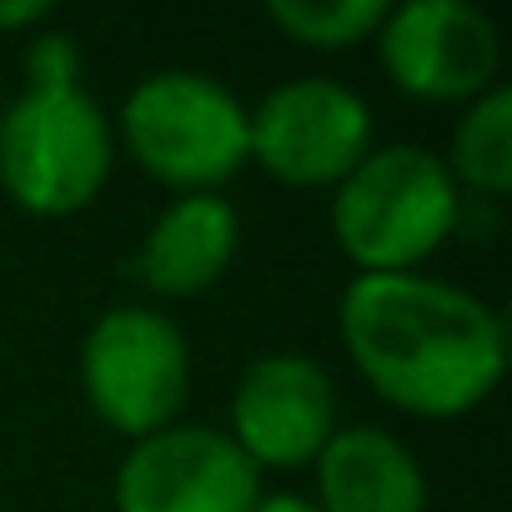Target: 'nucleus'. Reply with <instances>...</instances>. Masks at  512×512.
<instances>
[{"label":"nucleus","instance_id":"1","mask_svg":"<svg viewBox=\"0 0 512 512\" xmlns=\"http://www.w3.org/2000/svg\"><path fill=\"white\" fill-rule=\"evenodd\" d=\"M337 337L357 377L422 422L477 412L507 372V317L432 272L352 277L337 297Z\"/></svg>","mask_w":512,"mask_h":512},{"label":"nucleus","instance_id":"2","mask_svg":"<svg viewBox=\"0 0 512 512\" xmlns=\"http://www.w3.org/2000/svg\"><path fill=\"white\" fill-rule=\"evenodd\" d=\"M462 191L442 151L417 141L372 146L327 201V231L352 262V277L427 272V262L462 226Z\"/></svg>","mask_w":512,"mask_h":512},{"label":"nucleus","instance_id":"3","mask_svg":"<svg viewBox=\"0 0 512 512\" xmlns=\"http://www.w3.org/2000/svg\"><path fill=\"white\" fill-rule=\"evenodd\" d=\"M116 151L171 196L221 191L251 166L246 101L211 71L166 66L141 76L111 121Z\"/></svg>","mask_w":512,"mask_h":512},{"label":"nucleus","instance_id":"4","mask_svg":"<svg viewBox=\"0 0 512 512\" xmlns=\"http://www.w3.org/2000/svg\"><path fill=\"white\" fill-rule=\"evenodd\" d=\"M106 106L71 86H21L0 106V191L36 221H66L101 201L116 171Z\"/></svg>","mask_w":512,"mask_h":512},{"label":"nucleus","instance_id":"5","mask_svg":"<svg viewBox=\"0 0 512 512\" xmlns=\"http://www.w3.org/2000/svg\"><path fill=\"white\" fill-rule=\"evenodd\" d=\"M76 372L91 417L126 442L181 422L191 402V342L151 302L106 307L81 337Z\"/></svg>","mask_w":512,"mask_h":512},{"label":"nucleus","instance_id":"6","mask_svg":"<svg viewBox=\"0 0 512 512\" xmlns=\"http://www.w3.org/2000/svg\"><path fill=\"white\" fill-rule=\"evenodd\" d=\"M251 166L292 191H332L372 146L377 121L362 91L337 76H292L246 106Z\"/></svg>","mask_w":512,"mask_h":512},{"label":"nucleus","instance_id":"7","mask_svg":"<svg viewBox=\"0 0 512 512\" xmlns=\"http://www.w3.org/2000/svg\"><path fill=\"white\" fill-rule=\"evenodd\" d=\"M342 427V392L327 362L282 347L251 357L226 397V437L256 472H302Z\"/></svg>","mask_w":512,"mask_h":512},{"label":"nucleus","instance_id":"8","mask_svg":"<svg viewBox=\"0 0 512 512\" xmlns=\"http://www.w3.org/2000/svg\"><path fill=\"white\" fill-rule=\"evenodd\" d=\"M372 46L387 81L427 106H467L502 86V31L472 0H402Z\"/></svg>","mask_w":512,"mask_h":512},{"label":"nucleus","instance_id":"9","mask_svg":"<svg viewBox=\"0 0 512 512\" xmlns=\"http://www.w3.org/2000/svg\"><path fill=\"white\" fill-rule=\"evenodd\" d=\"M262 492V472L211 422H171L131 442L111 477L116 512H251Z\"/></svg>","mask_w":512,"mask_h":512},{"label":"nucleus","instance_id":"10","mask_svg":"<svg viewBox=\"0 0 512 512\" xmlns=\"http://www.w3.org/2000/svg\"><path fill=\"white\" fill-rule=\"evenodd\" d=\"M236 251H241V211L226 201V191H196V196H171L151 216L131 256V272L151 297L191 302L206 297L231 272Z\"/></svg>","mask_w":512,"mask_h":512},{"label":"nucleus","instance_id":"11","mask_svg":"<svg viewBox=\"0 0 512 512\" xmlns=\"http://www.w3.org/2000/svg\"><path fill=\"white\" fill-rule=\"evenodd\" d=\"M317 512H427L432 487L422 457L377 422H342L312 462Z\"/></svg>","mask_w":512,"mask_h":512},{"label":"nucleus","instance_id":"12","mask_svg":"<svg viewBox=\"0 0 512 512\" xmlns=\"http://www.w3.org/2000/svg\"><path fill=\"white\" fill-rule=\"evenodd\" d=\"M442 166L462 196L502 201L512 191V91L507 86H492L477 101L457 106Z\"/></svg>","mask_w":512,"mask_h":512},{"label":"nucleus","instance_id":"13","mask_svg":"<svg viewBox=\"0 0 512 512\" xmlns=\"http://www.w3.org/2000/svg\"><path fill=\"white\" fill-rule=\"evenodd\" d=\"M387 11H392L387 0H272L267 21L292 46L337 56V51H352V46H372Z\"/></svg>","mask_w":512,"mask_h":512},{"label":"nucleus","instance_id":"14","mask_svg":"<svg viewBox=\"0 0 512 512\" xmlns=\"http://www.w3.org/2000/svg\"><path fill=\"white\" fill-rule=\"evenodd\" d=\"M21 76H26V86H71V81H81V41L71 31H56V26L26 36Z\"/></svg>","mask_w":512,"mask_h":512},{"label":"nucleus","instance_id":"15","mask_svg":"<svg viewBox=\"0 0 512 512\" xmlns=\"http://www.w3.org/2000/svg\"><path fill=\"white\" fill-rule=\"evenodd\" d=\"M56 21L51 0H0V36H36Z\"/></svg>","mask_w":512,"mask_h":512},{"label":"nucleus","instance_id":"16","mask_svg":"<svg viewBox=\"0 0 512 512\" xmlns=\"http://www.w3.org/2000/svg\"><path fill=\"white\" fill-rule=\"evenodd\" d=\"M251 512H317V502L307 492H262Z\"/></svg>","mask_w":512,"mask_h":512},{"label":"nucleus","instance_id":"17","mask_svg":"<svg viewBox=\"0 0 512 512\" xmlns=\"http://www.w3.org/2000/svg\"><path fill=\"white\" fill-rule=\"evenodd\" d=\"M0 106H6V101H0Z\"/></svg>","mask_w":512,"mask_h":512}]
</instances>
